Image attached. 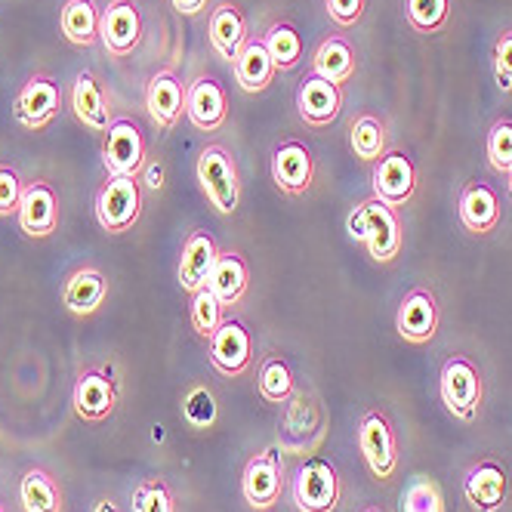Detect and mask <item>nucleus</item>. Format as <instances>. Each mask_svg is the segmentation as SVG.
I'll return each instance as SVG.
<instances>
[{
  "label": "nucleus",
  "mask_w": 512,
  "mask_h": 512,
  "mask_svg": "<svg viewBox=\"0 0 512 512\" xmlns=\"http://www.w3.org/2000/svg\"><path fill=\"white\" fill-rule=\"evenodd\" d=\"M485 152H488V164L497 173H509L512 167V118H497L488 130V142H485Z\"/></svg>",
  "instance_id": "58836bf2"
},
{
  "label": "nucleus",
  "mask_w": 512,
  "mask_h": 512,
  "mask_svg": "<svg viewBox=\"0 0 512 512\" xmlns=\"http://www.w3.org/2000/svg\"><path fill=\"white\" fill-rule=\"evenodd\" d=\"M361 512H386V509H380V506H364Z\"/></svg>",
  "instance_id": "09e8293b"
},
{
  "label": "nucleus",
  "mask_w": 512,
  "mask_h": 512,
  "mask_svg": "<svg viewBox=\"0 0 512 512\" xmlns=\"http://www.w3.org/2000/svg\"><path fill=\"white\" fill-rule=\"evenodd\" d=\"M297 112H300L303 124H309L315 130L331 127L343 112V87L324 81L309 71L297 90Z\"/></svg>",
  "instance_id": "412c9836"
},
{
  "label": "nucleus",
  "mask_w": 512,
  "mask_h": 512,
  "mask_svg": "<svg viewBox=\"0 0 512 512\" xmlns=\"http://www.w3.org/2000/svg\"><path fill=\"white\" fill-rule=\"evenodd\" d=\"M346 232L352 241H361L368 247L371 260L389 266L405 250V226L395 207L383 204L380 198L358 201L346 216Z\"/></svg>",
  "instance_id": "f257e3e1"
},
{
  "label": "nucleus",
  "mask_w": 512,
  "mask_h": 512,
  "mask_svg": "<svg viewBox=\"0 0 512 512\" xmlns=\"http://www.w3.org/2000/svg\"><path fill=\"white\" fill-rule=\"evenodd\" d=\"M0 512H7V506H4V503H0Z\"/></svg>",
  "instance_id": "8fccbe9b"
},
{
  "label": "nucleus",
  "mask_w": 512,
  "mask_h": 512,
  "mask_svg": "<svg viewBox=\"0 0 512 512\" xmlns=\"http://www.w3.org/2000/svg\"><path fill=\"white\" fill-rule=\"evenodd\" d=\"M256 389H260V395L269 401V405H284V401L294 395L297 377H294V368H290L284 355L272 352L260 361V371H256Z\"/></svg>",
  "instance_id": "473e14b6"
},
{
  "label": "nucleus",
  "mask_w": 512,
  "mask_h": 512,
  "mask_svg": "<svg viewBox=\"0 0 512 512\" xmlns=\"http://www.w3.org/2000/svg\"><path fill=\"white\" fill-rule=\"evenodd\" d=\"M99 44L108 56L124 59L142 44V13L136 0H112L99 16Z\"/></svg>",
  "instance_id": "dca6fc26"
},
{
  "label": "nucleus",
  "mask_w": 512,
  "mask_h": 512,
  "mask_svg": "<svg viewBox=\"0 0 512 512\" xmlns=\"http://www.w3.org/2000/svg\"><path fill=\"white\" fill-rule=\"evenodd\" d=\"M198 186L210 207L223 216H232L241 204V173L235 155L226 145L210 142L198 155Z\"/></svg>",
  "instance_id": "20e7f679"
},
{
  "label": "nucleus",
  "mask_w": 512,
  "mask_h": 512,
  "mask_svg": "<svg viewBox=\"0 0 512 512\" xmlns=\"http://www.w3.org/2000/svg\"><path fill=\"white\" fill-rule=\"evenodd\" d=\"M272 179L275 186L290 195L300 198L312 189L315 182V158L309 152V145L297 136H287L275 145L272 152Z\"/></svg>",
  "instance_id": "4468645a"
},
{
  "label": "nucleus",
  "mask_w": 512,
  "mask_h": 512,
  "mask_svg": "<svg viewBox=\"0 0 512 512\" xmlns=\"http://www.w3.org/2000/svg\"><path fill=\"white\" fill-rule=\"evenodd\" d=\"M290 497H294L300 512H334L340 506L343 488L334 463L321 457H309L290 482Z\"/></svg>",
  "instance_id": "0eeeda50"
},
{
  "label": "nucleus",
  "mask_w": 512,
  "mask_h": 512,
  "mask_svg": "<svg viewBox=\"0 0 512 512\" xmlns=\"http://www.w3.org/2000/svg\"><path fill=\"white\" fill-rule=\"evenodd\" d=\"M324 10L331 16L334 25L340 28H355L368 10V0H324Z\"/></svg>",
  "instance_id": "37998d69"
},
{
  "label": "nucleus",
  "mask_w": 512,
  "mask_h": 512,
  "mask_svg": "<svg viewBox=\"0 0 512 512\" xmlns=\"http://www.w3.org/2000/svg\"><path fill=\"white\" fill-rule=\"evenodd\" d=\"M371 186H374V198H380L383 204L395 210L405 207L417 192V167L411 155L401 149H386V155L374 161Z\"/></svg>",
  "instance_id": "ddd939ff"
},
{
  "label": "nucleus",
  "mask_w": 512,
  "mask_h": 512,
  "mask_svg": "<svg viewBox=\"0 0 512 512\" xmlns=\"http://www.w3.org/2000/svg\"><path fill=\"white\" fill-rule=\"evenodd\" d=\"M355 68H358L355 47L349 44V38H343V34H331V38H324L312 53V75L331 81L337 87L352 81Z\"/></svg>",
  "instance_id": "cd10ccee"
},
{
  "label": "nucleus",
  "mask_w": 512,
  "mask_h": 512,
  "mask_svg": "<svg viewBox=\"0 0 512 512\" xmlns=\"http://www.w3.org/2000/svg\"><path fill=\"white\" fill-rule=\"evenodd\" d=\"M121 389L115 380V371L102 364V368H87L78 374L75 389H71V408L84 423H102L118 411Z\"/></svg>",
  "instance_id": "6e6552de"
},
{
  "label": "nucleus",
  "mask_w": 512,
  "mask_h": 512,
  "mask_svg": "<svg viewBox=\"0 0 512 512\" xmlns=\"http://www.w3.org/2000/svg\"><path fill=\"white\" fill-rule=\"evenodd\" d=\"M247 284H250V269H247L244 256L238 250H219V260H216L213 275L207 281L210 294L229 309V306H238L244 300Z\"/></svg>",
  "instance_id": "c85d7f7f"
},
{
  "label": "nucleus",
  "mask_w": 512,
  "mask_h": 512,
  "mask_svg": "<svg viewBox=\"0 0 512 512\" xmlns=\"http://www.w3.org/2000/svg\"><path fill=\"white\" fill-rule=\"evenodd\" d=\"M457 213H460V223H463L466 232L491 235L500 226V216H503L497 189L491 186V182H482V179L466 182L463 192H460V201H457Z\"/></svg>",
  "instance_id": "5701e85b"
},
{
  "label": "nucleus",
  "mask_w": 512,
  "mask_h": 512,
  "mask_svg": "<svg viewBox=\"0 0 512 512\" xmlns=\"http://www.w3.org/2000/svg\"><path fill=\"white\" fill-rule=\"evenodd\" d=\"M71 108H75V118L93 133H105L115 121L112 99H108L102 81L93 75V71H81L75 78V87H71Z\"/></svg>",
  "instance_id": "a878e982"
},
{
  "label": "nucleus",
  "mask_w": 512,
  "mask_h": 512,
  "mask_svg": "<svg viewBox=\"0 0 512 512\" xmlns=\"http://www.w3.org/2000/svg\"><path fill=\"white\" fill-rule=\"evenodd\" d=\"M173 10L179 16H198L201 10H207V0H173Z\"/></svg>",
  "instance_id": "a18cd8bd"
},
{
  "label": "nucleus",
  "mask_w": 512,
  "mask_h": 512,
  "mask_svg": "<svg viewBox=\"0 0 512 512\" xmlns=\"http://www.w3.org/2000/svg\"><path fill=\"white\" fill-rule=\"evenodd\" d=\"M438 395L442 405L463 423H472L485 405V377L469 355H448L438 374Z\"/></svg>",
  "instance_id": "7ed1b4c3"
},
{
  "label": "nucleus",
  "mask_w": 512,
  "mask_h": 512,
  "mask_svg": "<svg viewBox=\"0 0 512 512\" xmlns=\"http://www.w3.org/2000/svg\"><path fill=\"white\" fill-rule=\"evenodd\" d=\"M22 192H25V182L19 179L16 167L0 164V216H16L19 213Z\"/></svg>",
  "instance_id": "a19ab883"
},
{
  "label": "nucleus",
  "mask_w": 512,
  "mask_h": 512,
  "mask_svg": "<svg viewBox=\"0 0 512 512\" xmlns=\"http://www.w3.org/2000/svg\"><path fill=\"white\" fill-rule=\"evenodd\" d=\"M253 337L238 318H226L219 331L207 340V358L216 374L223 377H244L253 364Z\"/></svg>",
  "instance_id": "f8f14e48"
},
{
  "label": "nucleus",
  "mask_w": 512,
  "mask_h": 512,
  "mask_svg": "<svg viewBox=\"0 0 512 512\" xmlns=\"http://www.w3.org/2000/svg\"><path fill=\"white\" fill-rule=\"evenodd\" d=\"M96 223L108 235L130 232L142 216V186L136 176H115L108 173L105 182L96 189Z\"/></svg>",
  "instance_id": "39448f33"
},
{
  "label": "nucleus",
  "mask_w": 512,
  "mask_h": 512,
  "mask_svg": "<svg viewBox=\"0 0 512 512\" xmlns=\"http://www.w3.org/2000/svg\"><path fill=\"white\" fill-rule=\"evenodd\" d=\"M509 491L506 466L497 457L475 460L463 475V497L475 512H497Z\"/></svg>",
  "instance_id": "a211bd4d"
},
{
  "label": "nucleus",
  "mask_w": 512,
  "mask_h": 512,
  "mask_svg": "<svg viewBox=\"0 0 512 512\" xmlns=\"http://www.w3.org/2000/svg\"><path fill=\"white\" fill-rule=\"evenodd\" d=\"M93 512H121V509H118V503H115L112 497H102V500L93 506Z\"/></svg>",
  "instance_id": "49530a36"
},
{
  "label": "nucleus",
  "mask_w": 512,
  "mask_h": 512,
  "mask_svg": "<svg viewBox=\"0 0 512 512\" xmlns=\"http://www.w3.org/2000/svg\"><path fill=\"white\" fill-rule=\"evenodd\" d=\"M145 108L155 121L158 130L170 133L182 115H186V87H182V78L176 75V68H158L149 78V87H145Z\"/></svg>",
  "instance_id": "6ab92c4d"
},
{
  "label": "nucleus",
  "mask_w": 512,
  "mask_h": 512,
  "mask_svg": "<svg viewBox=\"0 0 512 512\" xmlns=\"http://www.w3.org/2000/svg\"><path fill=\"white\" fill-rule=\"evenodd\" d=\"M349 145L358 161L374 164L386 155V124L374 112H361L349 124Z\"/></svg>",
  "instance_id": "72a5a7b5"
},
{
  "label": "nucleus",
  "mask_w": 512,
  "mask_h": 512,
  "mask_svg": "<svg viewBox=\"0 0 512 512\" xmlns=\"http://www.w3.org/2000/svg\"><path fill=\"white\" fill-rule=\"evenodd\" d=\"M19 500L25 512H62V488L53 472L44 466H31L19 482Z\"/></svg>",
  "instance_id": "7c9ffc66"
},
{
  "label": "nucleus",
  "mask_w": 512,
  "mask_h": 512,
  "mask_svg": "<svg viewBox=\"0 0 512 512\" xmlns=\"http://www.w3.org/2000/svg\"><path fill=\"white\" fill-rule=\"evenodd\" d=\"M182 417L195 429H207L216 420V398L207 386H192L186 401H182Z\"/></svg>",
  "instance_id": "ea45409f"
},
{
  "label": "nucleus",
  "mask_w": 512,
  "mask_h": 512,
  "mask_svg": "<svg viewBox=\"0 0 512 512\" xmlns=\"http://www.w3.org/2000/svg\"><path fill=\"white\" fill-rule=\"evenodd\" d=\"M16 219L28 238H50L59 229V189L50 179L25 182Z\"/></svg>",
  "instance_id": "f3484780"
},
{
  "label": "nucleus",
  "mask_w": 512,
  "mask_h": 512,
  "mask_svg": "<svg viewBox=\"0 0 512 512\" xmlns=\"http://www.w3.org/2000/svg\"><path fill=\"white\" fill-rule=\"evenodd\" d=\"M216 260H219L216 238L204 229H192L186 235V241H182V253H179V269H176L179 287L186 290V294H198V290H204L210 275H213Z\"/></svg>",
  "instance_id": "aec40b11"
},
{
  "label": "nucleus",
  "mask_w": 512,
  "mask_h": 512,
  "mask_svg": "<svg viewBox=\"0 0 512 512\" xmlns=\"http://www.w3.org/2000/svg\"><path fill=\"white\" fill-rule=\"evenodd\" d=\"M133 512H179L176 509V494L164 479H142L133 488Z\"/></svg>",
  "instance_id": "4c0bfd02"
},
{
  "label": "nucleus",
  "mask_w": 512,
  "mask_h": 512,
  "mask_svg": "<svg viewBox=\"0 0 512 512\" xmlns=\"http://www.w3.org/2000/svg\"><path fill=\"white\" fill-rule=\"evenodd\" d=\"M62 112V87L47 75L34 71L13 99V115L25 130H44Z\"/></svg>",
  "instance_id": "9d476101"
},
{
  "label": "nucleus",
  "mask_w": 512,
  "mask_h": 512,
  "mask_svg": "<svg viewBox=\"0 0 512 512\" xmlns=\"http://www.w3.org/2000/svg\"><path fill=\"white\" fill-rule=\"evenodd\" d=\"M281 488H284L281 454L275 445H269L247 460V466L241 472V494H244L247 506L269 512L281 500Z\"/></svg>",
  "instance_id": "9b49d317"
},
{
  "label": "nucleus",
  "mask_w": 512,
  "mask_h": 512,
  "mask_svg": "<svg viewBox=\"0 0 512 512\" xmlns=\"http://www.w3.org/2000/svg\"><path fill=\"white\" fill-rule=\"evenodd\" d=\"M263 44H266L272 62L278 65V71H294L303 62V34L297 31L294 22L275 19L263 31Z\"/></svg>",
  "instance_id": "2f4dec72"
},
{
  "label": "nucleus",
  "mask_w": 512,
  "mask_h": 512,
  "mask_svg": "<svg viewBox=\"0 0 512 512\" xmlns=\"http://www.w3.org/2000/svg\"><path fill=\"white\" fill-rule=\"evenodd\" d=\"M358 451L374 472V479L389 482L398 469V435L383 408H368L358 420Z\"/></svg>",
  "instance_id": "423d86ee"
},
{
  "label": "nucleus",
  "mask_w": 512,
  "mask_h": 512,
  "mask_svg": "<svg viewBox=\"0 0 512 512\" xmlns=\"http://www.w3.org/2000/svg\"><path fill=\"white\" fill-rule=\"evenodd\" d=\"M438 300L429 287L417 284L411 287L405 297L398 303V312H395V331L398 337L411 343V346H423V343H432L435 334H438Z\"/></svg>",
  "instance_id": "2eb2a0df"
},
{
  "label": "nucleus",
  "mask_w": 512,
  "mask_h": 512,
  "mask_svg": "<svg viewBox=\"0 0 512 512\" xmlns=\"http://www.w3.org/2000/svg\"><path fill=\"white\" fill-rule=\"evenodd\" d=\"M324 408L315 392L294 389L281 408L278 420V448L284 454H312L324 442Z\"/></svg>",
  "instance_id": "f03ea898"
},
{
  "label": "nucleus",
  "mask_w": 512,
  "mask_h": 512,
  "mask_svg": "<svg viewBox=\"0 0 512 512\" xmlns=\"http://www.w3.org/2000/svg\"><path fill=\"white\" fill-rule=\"evenodd\" d=\"M506 189H509V195H512V167H509V173H506Z\"/></svg>",
  "instance_id": "de8ad7c7"
},
{
  "label": "nucleus",
  "mask_w": 512,
  "mask_h": 512,
  "mask_svg": "<svg viewBox=\"0 0 512 512\" xmlns=\"http://www.w3.org/2000/svg\"><path fill=\"white\" fill-rule=\"evenodd\" d=\"M401 512H448L442 485L432 475H414L401 491Z\"/></svg>",
  "instance_id": "f704fd0d"
},
{
  "label": "nucleus",
  "mask_w": 512,
  "mask_h": 512,
  "mask_svg": "<svg viewBox=\"0 0 512 512\" xmlns=\"http://www.w3.org/2000/svg\"><path fill=\"white\" fill-rule=\"evenodd\" d=\"M232 75L244 93H263L272 87V81L278 75V65L272 62V56L263 44V34H250L238 59L232 62Z\"/></svg>",
  "instance_id": "bb28decb"
},
{
  "label": "nucleus",
  "mask_w": 512,
  "mask_h": 512,
  "mask_svg": "<svg viewBox=\"0 0 512 512\" xmlns=\"http://www.w3.org/2000/svg\"><path fill=\"white\" fill-rule=\"evenodd\" d=\"M250 31H247V19L241 13L238 4H229V0H223V4H216L210 10V19H207V41H210V50L223 59V62H235L241 47L247 44Z\"/></svg>",
  "instance_id": "393cba45"
},
{
  "label": "nucleus",
  "mask_w": 512,
  "mask_h": 512,
  "mask_svg": "<svg viewBox=\"0 0 512 512\" xmlns=\"http://www.w3.org/2000/svg\"><path fill=\"white\" fill-rule=\"evenodd\" d=\"M494 81L503 93H512V28L494 41Z\"/></svg>",
  "instance_id": "79ce46f5"
},
{
  "label": "nucleus",
  "mask_w": 512,
  "mask_h": 512,
  "mask_svg": "<svg viewBox=\"0 0 512 512\" xmlns=\"http://www.w3.org/2000/svg\"><path fill=\"white\" fill-rule=\"evenodd\" d=\"M99 16L96 0H65L59 10V31L68 44L93 47L99 44Z\"/></svg>",
  "instance_id": "c756f323"
},
{
  "label": "nucleus",
  "mask_w": 512,
  "mask_h": 512,
  "mask_svg": "<svg viewBox=\"0 0 512 512\" xmlns=\"http://www.w3.org/2000/svg\"><path fill=\"white\" fill-rule=\"evenodd\" d=\"M136 179H139V186L152 189V192H161L164 189V164L158 158H149V161H145V167L139 170Z\"/></svg>",
  "instance_id": "c03bdc74"
},
{
  "label": "nucleus",
  "mask_w": 512,
  "mask_h": 512,
  "mask_svg": "<svg viewBox=\"0 0 512 512\" xmlns=\"http://www.w3.org/2000/svg\"><path fill=\"white\" fill-rule=\"evenodd\" d=\"M108 290H112V284H108L105 272L93 263H84L78 266L75 272H71L62 284V306L78 315V318H87L93 312H99V306L108 300Z\"/></svg>",
  "instance_id": "b1692460"
},
{
  "label": "nucleus",
  "mask_w": 512,
  "mask_h": 512,
  "mask_svg": "<svg viewBox=\"0 0 512 512\" xmlns=\"http://www.w3.org/2000/svg\"><path fill=\"white\" fill-rule=\"evenodd\" d=\"M405 19L414 31L435 34L451 19V0H405Z\"/></svg>",
  "instance_id": "c9c22d12"
},
{
  "label": "nucleus",
  "mask_w": 512,
  "mask_h": 512,
  "mask_svg": "<svg viewBox=\"0 0 512 512\" xmlns=\"http://www.w3.org/2000/svg\"><path fill=\"white\" fill-rule=\"evenodd\" d=\"M223 321H226V306L210 294V287L192 294V331L201 340H210Z\"/></svg>",
  "instance_id": "e433bc0d"
},
{
  "label": "nucleus",
  "mask_w": 512,
  "mask_h": 512,
  "mask_svg": "<svg viewBox=\"0 0 512 512\" xmlns=\"http://www.w3.org/2000/svg\"><path fill=\"white\" fill-rule=\"evenodd\" d=\"M149 161V142L142 127L133 118H115L102 139V164L105 173L115 176H139Z\"/></svg>",
  "instance_id": "1a4fd4ad"
},
{
  "label": "nucleus",
  "mask_w": 512,
  "mask_h": 512,
  "mask_svg": "<svg viewBox=\"0 0 512 512\" xmlns=\"http://www.w3.org/2000/svg\"><path fill=\"white\" fill-rule=\"evenodd\" d=\"M186 118L204 133H213V130L223 127L226 118H229V93H226V87L219 84L216 78H210V75L195 78L186 87Z\"/></svg>",
  "instance_id": "4be33fe9"
}]
</instances>
